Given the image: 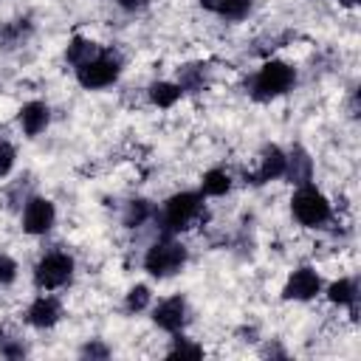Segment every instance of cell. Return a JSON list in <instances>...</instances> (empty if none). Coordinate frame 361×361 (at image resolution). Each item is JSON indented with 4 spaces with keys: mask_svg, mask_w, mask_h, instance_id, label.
Masks as SVG:
<instances>
[{
    "mask_svg": "<svg viewBox=\"0 0 361 361\" xmlns=\"http://www.w3.org/2000/svg\"><path fill=\"white\" fill-rule=\"evenodd\" d=\"M203 212V195L200 192H178L172 195L166 203H164V212H161V231L166 237H175L180 234L183 228H189L197 214Z\"/></svg>",
    "mask_w": 361,
    "mask_h": 361,
    "instance_id": "1",
    "label": "cell"
},
{
    "mask_svg": "<svg viewBox=\"0 0 361 361\" xmlns=\"http://www.w3.org/2000/svg\"><path fill=\"white\" fill-rule=\"evenodd\" d=\"M296 82V71L288 65V62H279V59H271L265 62L254 79H251V99L257 102H271L282 93H288Z\"/></svg>",
    "mask_w": 361,
    "mask_h": 361,
    "instance_id": "2",
    "label": "cell"
},
{
    "mask_svg": "<svg viewBox=\"0 0 361 361\" xmlns=\"http://www.w3.org/2000/svg\"><path fill=\"white\" fill-rule=\"evenodd\" d=\"M290 212H293L296 223L305 226V228H319V226H324V223L330 220V214H333L327 197H324L313 183H302V186L293 192V197H290Z\"/></svg>",
    "mask_w": 361,
    "mask_h": 361,
    "instance_id": "3",
    "label": "cell"
},
{
    "mask_svg": "<svg viewBox=\"0 0 361 361\" xmlns=\"http://www.w3.org/2000/svg\"><path fill=\"white\" fill-rule=\"evenodd\" d=\"M183 265H186V248L178 240L166 237V234L158 243H152L144 254V271L158 276V279H166V276L178 274Z\"/></svg>",
    "mask_w": 361,
    "mask_h": 361,
    "instance_id": "4",
    "label": "cell"
},
{
    "mask_svg": "<svg viewBox=\"0 0 361 361\" xmlns=\"http://www.w3.org/2000/svg\"><path fill=\"white\" fill-rule=\"evenodd\" d=\"M71 276H73V259L65 251H48L34 268V282L42 290H56L68 285Z\"/></svg>",
    "mask_w": 361,
    "mask_h": 361,
    "instance_id": "5",
    "label": "cell"
},
{
    "mask_svg": "<svg viewBox=\"0 0 361 361\" xmlns=\"http://www.w3.org/2000/svg\"><path fill=\"white\" fill-rule=\"evenodd\" d=\"M118 73H121V62L110 54H99L96 59L76 68V82L85 90H102V87H110L118 79Z\"/></svg>",
    "mask_w": 361,
    "mask_h": 361,
    "instance_id": "6",
    "label": "cell"
},
{
    "mask_svg": "<svg viewBox=\"0 0 361 361\" xmlns=\"http://www.w3.org/2000/svg\"><path fill=\"white\" fill-rule=\"evenodd\" d=\"M56 220V209L48 197H28L23 206V231L25 234H48Z\"/></svg>",
    "mask_w": 361,
    "mask_h": 361,
    "instance_id": "7",
    "label": "cell"
},
{
    "mask_svg": "<svg viewBox=\"0 0 361 361\" xmlns=\"http://www.w3.org/2000/svg\"><path fill=\"white\" fill-rule=\"evenodd\" d=\"M319 290H322L319 274H316L313 268H299V271H293V274L288 276L282 296H285V299H296V302H307V299H313Z\"/></svg>",
    "mask_w": 361,
    "mask_h": 361,
    "instance_id": "8",
    "label": "cell"
},
{
    "mask_svg": "<svg viewBox=\"0 0 361 361\" xmlns=\"http://www.w3.org/2000/svg\"><path fill=\"white\" fill-rule=\"evenodd\" d=\"M152 322L166 333L183 330V324H186V302H183V296H169V299L158 302V307L152 310Z\"/></svg>",
    "mask_w": 361,
    "mask_h": 361,
    "instance_id": "9",
    "label": "cell"
},
{
    "mask_svg": "<svg viewBox=\"0 0 361 361\" xmlns=\"http://www.w3.org/2000/svg\"><path fill=\"white\" fill-rule=\"evenodd\" d=\"M285 161H288V155H285L276 144L265 147L262 155H259V169H257V175H254V183H268V180L282 178V175H285Z\"/></svg>",
    "mask_w": 361,
    "mask_h": 361,
    "instance_id": "10",
    "label": "cell"
},
{
    "mask_svg": "<svg viewBox=\"0 0 361 361\" xmlns=\"http://www.w3.org/2000/svg\"><path fill=\"white\" fill-rule=\"evenodd\" d=\"M48 121H51V110H48L45 102H28V104H23V110H20V127H23V133L28 138L39 135L48 127Z\"/></svg>",
    "mask_w": 361,
    "mask_h": 361,
    "instance_id": "11",
    "label": "cell"
},
{
    "mask_svg": "<svg viewBox=\"0 0 361 361\" xmlns=\"http://www.w3.org/2000/svg\"><path fill=\"white\" fill-rule=\"evenodd\" d=\"M59 322V302L54 296H37L28 307V324L39 327V330H48Z\"/></svg>",
    "mask_w": 361,
    "mask_h": 361,
    "instance_id": "12",
    "label": "cell"
},
{
    "mask_svg": "<svg viewBox=\"0 0 361 361\" xmlns=\"http://www.w3.org/2000/svg\"><path fill=\"white\" fill-rule=\"evenodd\" d=\"M310 175H313V161H310V155H307L305 149L296 147V149L288 155V161H285V178H288L290 183L302 186V183H310Z\"/></svg>",
    "mask_w": 361,
    "mask_h": 361,
    "instance_id": "13",
    "label": "cell"
},
{
    "mask_svg": "<svg viewBox=\"0 0 361 361\" xmlns=\"http://www.w3.org/2000/svg\"><path fill=\"white\" fill-rule=\"evenodd\" d=\"M99 54H102V48H99L93 39H85V37H73V39L68 42V48H65V59H68L73 68H79V65L96 59Z\"/></svg>",
    "mask_w": 361,
    "mask_h": 361,
    "instance_id": "14",
    "label": "cell"
},
{
    "mask_svg": "<svg viewBox=\"0 0 361 361\" xmlns=\"http://www.w3.org/2000/svg\"><path fill=\"white\" fill-rule=\"evenodd\" d=\"M200 6L226 20H243L251 11V0H200Z\"/></svg>",
    "mask_w": 361,
    "mask_h": 361,
    "instance_id": "15",
    "label": "cell"
},
{
    "mask_svg": "<svg viewBox=\"0 0 361 361\" xmlns=\"http://www.w3.org/2000/svg\"><path fill=\"white\" fill-rule=\"evenodd\" d=\"M31 34V23L28 20H14V23H3L0 25V48H17L28 39Z\"/></svg>",
    "mask_w": 361,
    "mask_h": 361,
    "instance_id": "16",
    "label": "cell"
},
{
    "mask_svg": "<svg viewBox=\"0 0 361 361\" xmlns=\"http://www.w3.org/2000/svg\"><path fill=\"white\" fill-rule=\"evenodd\" d=\"M231 189V175L226 169H209L200 180V195H209V197H220Z\"/></svg>",
    "mask_w": 361,
    "mask_h": 361,
    "instance_id": "17",
    "label": "cell"
},
{
    "mask_svg": "<svg viewBox=\"0 0 361 361\" xmlns=\"http://www.w3.org/2000/svg\"><path fill=\"white\" fill-rule=\"evenodd\" d=\"M327 299L333 305H344V307H353L355 310V302H358V288H355V279H338L327 288Z\"/></svg>",
    "mask_w": 361,
    "mask_h": 361,
    "instance_id": "18",
    "label": "cell"
},
{
    "mask_svg": "<svg viewBox=\"0 0 361 361\" xmlns=\"http://www.w3.org/2000/svg\"><path fill=\"white\" fill-rule=\"evenodd\" d=\"M180 85L178 82H152L149 85V99H152V104H158V107H172L178 99H180Z\"/></svg>",
    "mask_w": 361,
    "mask_h": 361,
    "instance_id": "19",
    "label": "cell"
},
{
    "mask_svg": "<svg viewBox=\"0 0 361 361\" xmlns=\"http://www.w3.org/2000/svg\"><path fill=\"white\" fill-rule=\"evenodd\" d=\"M152 203L149 200H130L127 203V209H124V217H121V223L127 226V228H138V226H144L149 217H152Z\"/></svg>",
    "mask_w": 361,
    "mask_h": 361,
    "instance_id": "20",
    "label": "cell"
},
{
    "mask_svg": "<svg viewBox=\"0 0 361 361\" xmlns=\"http://www.w3.org/2000/svg\"><path fill=\"white\" fill-rule=\"evenodd\" d=\"M149 305V288L147 285H133L127 290V310L130 313H141Z\"/></svg>",
    "mask_w": 361,
    "mask_h": 361,
    "instance_id": "21",
    "label": "cell"
},
{
    "mask_svg": "<svg viewBox=\"0 0 361 361\" xmlns=\"http://www.w3.org/2000/svg\"><path fill=\"white\" fill-rule=\"evenodd\" d=\"M200 355H203V347L200 344H192L183 336H178L175 344H172V350H169V358H200Z\"/></svg>",
    "mask_w": 361,
    "mask_h": 361,
    "instance_id": "22",
    "label": "cell"
},
{
    "mask_svg": "<svg viewBox=\"0 0 361 361\" xmlns=\"http://www.w3.org/2000/svg\"><path fill=\"white\" fill-rule=\"evenodd\" d=\"M180 90H197L203 85V76H200V65H186L180 71Z\"/></svg>",
    "mask_w": 361,
    "mask_h": 361,
    "instance_id": "23",
    "label": "cell"
},
{
    "mask_svg": "<svg viewBox=\"0 0 361 361\" xmlns=\"http://www.w3.org/2000/svg\"><path fill=\"white\" fill-rule=\"evenodd\" d=\"M14 158H17L14 147H11L8 141H3V138H0V178H6V175L11 172V166H14Z\"/></svg>",
    "mask_w": 361,
    "mask_h": 361,
    "instance_id": "24",
    "label": "cell"
},
{
    "mask_svg": "<svg viewBox=\"0 0 361 361\" xmlns=\"http://www.w3.org/2000/svg\"><path fill=\"white\" fill-rule=\"evenodd\" d=\"M17 279V262L8 254H0V285H11Z\"/></svg>",
    "mask_w": 361,
    "mask_h": 361,
    "instance_id": "25",
    "label": "cell"
},
{
    "mask_svg": "<svg viewBox=\"0 0 361 361\" xmlns=\"http://www.w3.org/2000/svg\"><path fill=\"white\" fill-rule=\"evenodd\" d=\"M107 355H110V350L102 341H87L82 347V358H107Z\"/></svg>",
    "mask_w": 361,
    "mask_h": 361,
    "instance_id": "26",
    "label": "cell"
},
{
    "mask_svg": "<svg viewBox=\"0 0 361 361\" xmlns=\"http://www.w3.org/2000/svg\"><path fill=\"white\" fill-rule=\"evenodd\" d=\"M0 353L6 355V358H23L25 355V347L23 344H11V341H0Z\"/></svg>",
    "mask_w": 361,
    "mask_h": 361,
    "instance_id": "27",
    "label": "cell"
},
{
    "mask_svg": "<svg viewBox=\"0 0 361 361\" xmlns=\"http://www.w3.org/2000/svg\"><path fill=\"white\" fill-rule=\"evenodd\" d=\"M124 11H141V8H147V3L149 0H116Z\"/></svg>",
    "mask_w": 361,
    "mask_h": 361,
    "instance_id": "28",
    "label": "cell"
},
{
    "mask_svg": "<svg viewBox=\"0 0 361 361\" xmlns=\"http://www.w3.org/2000/svg\"><path fill=\"white\" fill-rule=\"evenodd\" d=\"M338 3H341V6H347V8H353V6L358 3V0H338Z\"/></svg>",
    "mask_w": 361,
    "mask_h": 361,
    "instance_id": "29",
    "label": "cell"
},
{
    "mask_svg": "<svg viewBox=\"0 0 361 361\" xmlns=\"http://www.w3.org/2000/svg\"><path fill=\"white\" fill-rule=\"evenodd\" d=\"M3 338H6V330H3V327H0V341H3Z\"/></svg>",
    "mask_w": 361,
    "mask_h": 361,
    "instance_id": "30",
    "label": "cell"
}]
</instances>
